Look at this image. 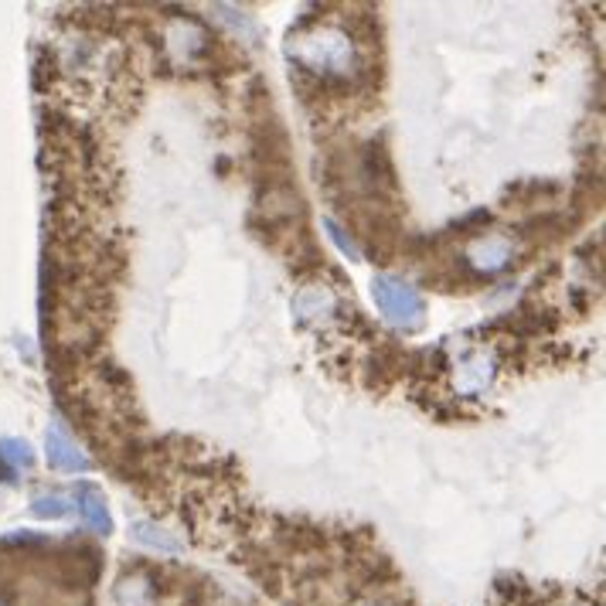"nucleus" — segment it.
I'll return each instance as SVG.
<instances>
[{
  "label": "nucleus",
  "mask_w": 606,
  "mask_h": 606,
  "mask_svg": "<svg viewBox=\"0 0 606 606\" xmlns=\"http://www.w3.org/2000/svg\"><path fill=\"white\" fill-rule=\"evenodd\" d=\"M290 52L314 75H338V79H348V75L358 68L355 45H351V38L344 31H334V28H324V31L300 38Z\"/></svg>",
  "instance_id": "1"
},
{
  "label": "nucleus",
  "mask_w": 606,
  "mask_h": 606,
  "mask_svg": "<svg viewBox=\"0 0 606 606\" xmlns=\"http://www.w3.org/2000/svg\"><path fill=\"white\" fill-rule=\"evenodd\" d=\"M371 300H375V307L382 311V317L389 324L402 327V331H416L426 317L422 296L416 293V287L399 280V276H375Z\"/></svg>",
  "instance_id": "2"
},
{
  "label": "nucleus",
  "mask_w": 606,
  "mask_h": 606,
  "mask_svg": "<svg viewBox=\"0 0 606 606\" xmlns=\"http://www.w3.org/2000/svg\"><path fill=\"white\" fill-rule=\"evenodd\" d=\"M45 453H48V467L55 470H65V474H75V470H89V457L75 446V440L65 433V429L52 426L45 437Z\"/></svg>",
  "instance_id": "3"
},
{
  "label": "nucleus",
  "mask_w": 606,
  "mask_h": 606,
  "mask_svg": "<svg viewBox=\"0 0 606 606\" xmlns=\"http://www.w3.org/2000/svg\"><path fill=\"white\" fill-rule=\"evenodd\" d=\"M515 256V245L504 239V236H484V239H477L470 249H467V260L474 269H481V273H497L512 263Z\"/></svg>",
  "instance_id": "4"
},
{
  "label": "nucleus",
  "mask_w": 606,
  "mask_h": 606,
  "mask_svg": "<svg viewBox=\"0 0 606 606\" xmlns=\"http://www.w3.org/2000/svg\"><path fill=\"white\" fill-rule=\"evenodd\" d=\"M116 606H157V579L140 572H123L113 590Z\"/></svg>",
  "instance_id": "5"
},
{
  "label": "nucleus",
  "mask_w": 606,
  "mask_h": 606,
  "mask_svg": "<svg viewBox=\"0 0 606 606\" xmlns=\"http://www.w3.org/2000/svg\"><path fill=\"white\" fill-rule=\"evenodd\" d=\"M331 311H334V296H331V290H324V287H303L293 296V314L303 324H320V320L331 317Z\"/></svg>",
  "instance_id": "6"
},
{
  "label": "nucleus",
  "mask_w": 606,
  "mask_h": 606,
  "mask_svg": "<svg viewBox=\"0 0 606 606\" xmlns=\"http://www.w3.org/2000/svg\"><path fill=\"white\" fill-rule=\"evenodd\" d=\"M75 504H79V512L86 518V525L99 535H110L113 528V518L106 512V501H103V491H96L92 484H79L75 488Z\"/></svg>",
  "instance_id": "7"
},
{
  "label": "nucleus",
  "mask_w": 606,
  "mask_h": 606,
  "mask_svg": "<svg viewBox=\"0 0 606 606\" xmlns=\"http://www.w3.org/2000/svg\"><path fill=\"white\" fill-rule=\"evenodd\" d=\"M35 467V453L24 440H0V477L4 481H17L21 470H31Z\"/></svg>",
  "instance_id": "8"
},
{
  "label": "nucleus",
  "mask_w": 606,
  "mask_h": 606,
  "mask_svg": "<svg viewBox=\"0 0 606 606\" xmlns=\"http://www.w3.org/2000/svg\"><path fill=\"white\" fill-rule=\"evenodd\" d=\"M134 539H137L140 545H147V548L171 552V555L185 548L181 539H174L171 532H164V528H157L154 521H137V525H134Z\"/></svg>",
  "instance_id": "9"
},
{
  "label": "nucleus",
  "mask_w": 606,
  "mask_h": 606,
  "mask_svg": "<svg viewBox=\"0 0 606 606\" xmlns=\"http://www.w3.org/2000/svg\"><path fill=\"white\" fill-rule=\"evenodd\" d=\"M460 382L467 392H481L491 382V362L484 355H474L464 368H460Z\"/></svg>",
  "instance_id": "10"
},
{
  "label": "nucleus",
  "mask_w": 606,
  "mask_h": 606,
  "mask_svg": "<svg viewBox=\"0 0 606 606\" xmlns=\"http://www.w3.org/2000/svg\"><path fill=\"white\" fill-rule=\"evenodd\" d=\"M31 512H35V518H62V515H68V501H65L62 494L52 491V494L35 497Z\"/></svg>",
  "instance_id": "11"
},
{
  "label": "nucleus",
  "mask_w": 606,
  "mask_h": 606,
  "mask_svg": "<svg viewBox=\"0 0 606 606\" xmlns=\"http://www.w3.org/2000/svg\"><path fill=\"white\" fill-rule=\"evenodd\" d=\"M327 232H331V239H334V245L344 252L348 260H362V245L355 242V236L351 232H344V225H338L334 218H327Z\"/></svg>",
  "instance_id": "12"
},
{
  "label": "nucleus",
  "mask_w": 606,
  "mask_h": 606,
  "mask_svg": "<svg viewBox=\"0 0 606 606\" xmlns=\"http://www.w3.org/2000/svg\"><path fill=\"white\" fill-rule=\"evenodd\" d=\"M0 606H11V603H8V599H4V596H0Z\"/></svg>",
  "instance_id": "13"
}]
</instances>
